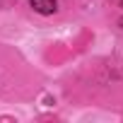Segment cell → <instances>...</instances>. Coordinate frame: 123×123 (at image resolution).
Instances as JSON below:
<instances>
[{
	"instance_id": "6da1fadb",
	"label": "cell",
	"mask_w": 123,
	"mask_h": 123,
	"mask_svg": "<svg viewBox=\"0 0 123 123\" xmlns=\"http://www.w3.org/2000/svg\"><path fill=\"white\" fill-rule=\"evenodd\" d=\"M29 5L41 15H53L58 10V0H29Z\"/></svg>"
}]
</instances>
